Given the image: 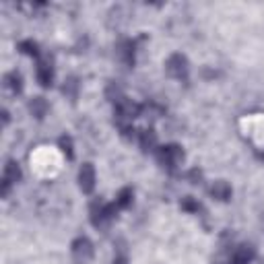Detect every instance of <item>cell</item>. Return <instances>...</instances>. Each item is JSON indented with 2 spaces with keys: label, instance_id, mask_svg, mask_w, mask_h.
Segmentation results:
<instances>
[{
  "label": "cell",
  "instance_id": "obj_1",
  "mask_svg": "<svg viewBox=\"0 0 264 264\" xmlns=\"http://www.w3.org/2000/svg\"><path fill=\"white\" fill-rule=\"evenodd\" d=\"M159 163L163 165V167H167V169H173L175 165H178L182 159H184V151H182V147H178V145H167V147H163V149H159Z\"/></svg>",
  "mask_w": 264,
  "mask_h": 264
},
{
  "label": "cell",
  "instance_id": "obj_2",
  "mask_svg": "<svg viewBox=\"0 0 264 264\" xmlns=\"http://www.w3.org/2000/svg\"><path fill=\"white\" fill-rule=\"evenodd\" d=\"M73 258L79 264H87L93 258V246L87 237H79L73 241Z\"/></svg>",
  "mask_w": 264,
  "mask_h": 264
},
{
  "label": "cell",
  "instance_id": "obj_3",
  "mask_svg": "<svg viewBox=\"0 0 264 264\" xmlns=\"http://www.w3.org/2000/svg\"><path fill=\"white\" fill-rule=\"evenodd\" d=\"M167 73L175 79H186L188 77V60L182 56V54H173L169 60H167Z\"/></svg>",
  "mask_w": 264,
  "mask_h": 264
},
{
  "label": "cell",
  "instance_id": "obj_4",
  "mask_svg": "<svg viewBox=\"0 0 264 264\" xmlns=\"http://www.w3.org/2000/svg\"><path fill=\"white\" fill-rule=\"evenodd\" d=\"M79 184H81V190L89 194L93 188H95V169L91 163H85L81 167V173H79Z\"/></svg>",
  "mask_w": 264,
  "mask_h": 264
},
{
  "label": "cell",
  "instance_id": "obj_5",
  "mask_svg": "<svg viewBox=\"0 0 264 264\" xmlns=\"http://www.w3.org/2000/svg\"><path fill=\"white\" fill-rule=\"evenodd\" d=\"M37 81L41 87H50L54 81V69H52V60L50 58H43L37 64Z\"/></svg>",
  "mask_w": 264,
  "mask_h": 264
},
{
  "label": "cell",
  "instance_id": "obj_6",
  "mask_svg": "<svg viewBox=\"0 0 264 264\" xmlns=\"http://www.w3.org/2000/svg\"><path fill=\"white\" fill-rule=\"evenodd\" d=\"M19 178H21V169H19V165H17L15 161H9V163L5 165V182H3V194H5V196L9 194L11 186H13Z\"/></svg>",
  "mask_w": 264,
  "mask_h": 264
},
{
  "label": "cell",
  "instance_id": "obj_7",
  "mask_svg": "<svg viewBox=\"0 0 264 264\" xmlns=\"http://www.w3.org/2000/svg\"><path fill=\"white\" fill-rule=\"evenodd\" d=\"M254 258V248L252 246H239L231 254V264H248Z\"/></svg>",
  "mask_w": 264,
  "mask_h": 264
},
{
  "label": "cell",
  "instance_id": "obj_8",
  "mask_svg": "<svg viewBox=\"0 0 264 264\" xmlns=\"http://www.w3.org/2000/svg\"><path fill=\"white\" fill-rule=\"evenodd\" d=\"M211 194H213L215 198H219V201H229V196H231V188H229V184H227V182H215V186H213Z\"/></svg>",
  "mask_w": 264,
  "mask_h": 264
},
{
  "label": "cell",
  "instance_id": "obj_9",
  "mask_svg": "<svg viewBox=\"0 0 264 264\" xmlns=\"http://www.w3.org/2000/svg\"><path fill=\"white\" fill-rule=\"evenodd\" d=\"M29 109H31V114L35 116V118H43L46 116V112H48V103H46V99L43 97H35L31 103H29Z\"/></svg>",
  "mask_w": 264,
  "mask_h": 264
},
{
  "label": "cell",
  "instance_id": "obj_10",
  "mask_svg": "<svg viewBox=\"0 0 264 264\" xmlns=\"http://www.w3.org/2000/svg\"><path fill=\"white\" fill-rule=\"evenodd\" d=\"M5 83H7V87L13 93H21V89H23V79H21L19 73H9L5 77Z\"/></svg>",
  "mask_w": 264,
  "mask_h": 264
},
{
  "label": "cell",
  "instance_id": "obj_11",
  "mask_svg": "<svg viewBox=\"0 0 264 264\" xmlns=\"http://www.w3.org/2000/svg\"><path fill=\"white\" fill-rule=\"evenodd\" d=\"M141 147L143 151H153L157 147V137H155V132L153 130H145L143 135H141Z\"/></svg>",
  "mask_w": 264,
  "mask_h": 264
},
{
  "label": "cell",
  "instance_id": "obj_12",
  "mask_svg": "<svg viewBox=\"0 0 264 264\" xmlns=\"http://www.w3.org/2000/svg\"><path fill=\"white\" fill-rule=\"evenodd\" d=\"M114 205H116L118 209H128V207L132 205V190H130V188L120 190V194H118V198H116Z\"/></svg>",
  "mask_w": 264,
  "mask_h": 264
},
{
  "label": "cell",
  "instance_id": "obj_13",
  "mask_svg": "<svg viewBox=\"0 0 264 264\" xmlns=\"http://www.w3.org/2000/svg\"><path fill=\"white\" fill-rule=\"evenodd\" d=\"M19 50L23 52V54H27V56H39L37 43H35V41H31V39H27V41H21V43H19Z\"/></svg>",
  "mask_w": 264,
  "mask_h": 264
},
{
  "label": "cell",
  "instance_id": "obj_14",
  "mask_svg": "<svg viewBox=\"0 0 264 264\" xmlns=\"http://www.w3.org/2000/svg\"><path fill=\"white\" fill-rule=\"evenodd\" d=\"M60 149H62V153L69 159H73L75 157V153H73V141H71V137H62L60 139Z\"/></svg>",
  "mask_w": 264,
  "mask_h": 264
},
{
  "label": "cell",
  "instance_id": "obj_15",
  "mask_svg": "<svg viewBox=\"0 0 264 264\" xmlns=\"http://www.w3.org/2000/svg\"><path fill=\"white\" fill-rule=\"evenodd\" d=\"M182 209L184 211H188V213H198V211H201V205H198L196 201H194V198H184V203H182Z\"/></svg>",
  "mask_w": 264,
  "mask_h": 264
},
{
  "label": "cell",
  "instance_id": "obj_16",
  "mask_svg": "<svg viewBox=\"0 0 264 264\" xmlns=\"http://www.w3.org/2000/svg\"><path fill=\"white\" fill-rule=\"evenodd\" d=\"M114 264H126V260H124V258H118V260H116Z\"/></svg>",
  "mask_w": 264,
  "mask_h": 264
}]
</instances>
